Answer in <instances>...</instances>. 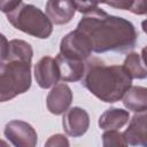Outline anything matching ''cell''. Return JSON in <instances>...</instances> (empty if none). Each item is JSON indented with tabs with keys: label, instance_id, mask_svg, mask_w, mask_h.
I'll use <instances>...</instances> for the list:
<instances>
[{
	"label": "cell",
	"instance_id": "1",
	"mask_svg": "<svg viewBox=\"0 0 147 147\" xmlns=\"http://www.w3.org/2000/svg\"><path fill=\"white\" fill-rule=\"evenodd\" d=\"M77 30L87 38L94 53L129 52L134 48L138 38L130 21L109 15L101 8L84 15Z\"/></svg>",
	"mask_w": 147,
	"mask_h": 147
},
{
	"label": "cell",
	"instance_id": "2",
	"mask_svg": "<svg viewBox=\"0 0 147 147\" xmlns=\"http://www.w3.org/2000/svg\"><path fill=\"white\" fill-rule=\"evenodd\" d=\"M33 51L24 40L7 41L1 36V65H0V100H11L25 93L31 86V60Z\"/></svg>",
	"mask_w": 147,
	"mask_h": 147
},
{
	"label": "cell",
	"instance_id": "3",
	"mask_svg": "<svg viewBox=\"0 0 147 147\" xmlns=\"http://www.w3.org/2000/svg\"><path fill=\"white\" fill-rule=\"evenodd\" d=\"M132 78L123 65H107L98 59L86 62L82 85L103 102L114 103L129 91Z\"/></svg>",
	"mask_w": 147,
	"mask_h": 147
},
{
	"label": "cell",
	"instance_id": "4",
	"mask_svg": "<svg viewBox=\"0 0 147 147\" xmlns=\"http://www.w3.org/2000/svg\"><path fill=\"white\" fill-rule=\"evenodd\" d=\"M8 22L17 30L39 39H47L53 32L48 16L38 7L22 2L13 11L6 14Z\"/></svg>",
	"mask_w": 147,
	"mask_h": 147
},
{
	"label": "cell",
	"instance_id": "5",
	"mask_svg": "<svg viewBox=\"0 0 147 147\" xmlns=\"http://www.w3.org/2000/svg\"><path fill=\"white\" fill-rule=\"evenodd\" d=\"M92 53V47L87 38L77 29L65 34L60 44V53L63 57L85 62Z\"/></svg>",
	"mask_w": 147,
	"mask_h": 147
},
{
	"label": "cell",
	"instance_id": "6",
	"mask_svg": "<svg viewBox=\"0 0 147 147\" xmlns=\"http://www.w3.org/2000/svg\"><path fill=\"white\" fill-rule=\"evenodd\" d=\"M5 136L15 147H36L38 141L37 132L32 125L20 119L6 124Z\"/></svg>",
	"mask_w": 147,
	"mask_h": 147
},
{
	"label": "cell",
	"instance_id": "7",
	"mask_svg": "<svg viewBox=\"0 0 147 147\" xmlns=\"http://www.w3.org/2000/svg\"><path fill=\"white\" fill-rule=\"evenodd\" d=\"M63 130L74 138L82 137L86 133L90 126V116L86 110L79 107H72L63 116Z\"/></svg>",
	"mask_w": 147,
	"mask_h": 147
},
{
	"label": "cell",
	"instance_id": "8",
	"mask_svg": "<svg viewBox=\"0 0 147 147\" xmlns=\"http://www.w3.org/2000/svg\"><path fill=\"white\" fill-rule=\"evenodd\" d=\"M34 78L41 88H49L61 79L55 59L51 56L41 57L34 65Z\"/></svg>",
	"mask_w": 147,
	"mask_h": 147
},
{
	"label": "cell",
	"instance_id": "9",
	"mask_svg": "<svg viewBox=\"0 0 147 147\" xmlns=\"http://www.w3.org/2000/svg\"><path fill=\"white\" fill-rule=\"evenodd\" d=\"M123 134L129 145L147 147V110L136 113Z\"/></svg>",
	"mask_w": 147,
	"mask_h": 147
},
{
	"label": "cell",
	"instance_id": "10",
	"mask_svg": "<svg viewBox=\"0 0 147 147\" xmlns=\"http://www.w3.org/2000/svg\"><path fill=\"white\" fill-rule=\"evenodd\" d=\"M71 101L72 92L70 87L64 83H60L56 84L48 93L46 103L49 113L54 115H61L69 110L68 108L70 107Z\"/></svg>",
	"mask_w": 147,
	"mask_h": 147
},
{
	"label": "cell",
	"instance_id": "11",
	"mask_svg": "<svg viewBox=\"0 0 147 147\" xmlns=\"http://www.w3.org/2000/svg\"><path fill=\"white\" fill-rule=\"evenodd\" d=\"M76 11L74 1H47L46 2V15L52 23L62 25L69 23Z\"/></svg>",
	"mask_w": 147,
	"mask_h": 147
},
{
	"label": "cell",
	"instance_id": "12",
	"mask_svg": "<svg viewBox=\"0 0 147 147\" xmlns=\"http://www.w3.org/2000/svg\"><path fill=\"white\" fill-rule=\"evenodd\" d=\"M55 61L59 67L61 80L65 82H78L84 78L86 71V63L82 61H74L67 57H63L61 54H57Z\"/></svg>",
	"mask_w": 147,
	"mask_h": 147
},
{
	"label": "cell",
	"instance_id": "13",
	"mask_svg": "<svg viewBox=\"0 0 147 147\" xmlns=\"http://www.w3.org/2000/svg\"><path fill=\"white\" fill-rule=\"evenodd\" d=\"M130 115L127 110L121 108H109L99 117V126L102 130L111 131L124 126L129 122Z\"/></svg>",
	"mask_w": 147,
	"mask_h": 147
},
{
	"label": "cell",
	"instance_id": "14",
	"mask_svg": "<svg viewBox=\"0 0 147 147\" xmlns=\"http://www.w3.org/2000/svg\"><path fill=\"white\" fill-rule=\"evenodd\" d=\"M123 105L134 113L147 110V87L131 86L123 96Z\"/></svg>",
	"mask_w": 147,
	"mask_h": 147
},
{
	"label": "cell",
	"instance_id": "15",
	"mask_svg": "<svg viewBox=\"0 0 147 147\" xmlns=\"http://www.w3.org/2000/svg\"><path fill=\"white\" fill-rule=\"evenodd\" d=\"M123 67L126 69V71L129 72L132 79L133 78L136 79L147 78V68L141 60V55L136 52H132L126 55Z\"/></svg>",
	"mask_w": 147,
	"mask_h": 147
},
{
	"label": "cell",
	"instance_id": "16",
	"mask_svg": "<svg viewBox=\"0 0 147 147\" xmlns=\"http://www.w3.org/2000/svg\"><path fill=\"white\" fill-rule=\"evenodd\" d=\"M103 147H129V144L123 133L117 130L106 131L102 134Z\"/></svg>",
	"mask_w": 147,
	"mask_h": 147
},
{
	"label": "cell",
	"instance_id": "17",
	"mask_svg": "<svg viewBox=\"0 0 147 147\" xmlns=\"http://www.w3.org/2000/svg\"><path fill=\"white\" fill-rule=\"evenodd\" d=\"M44 147H70V144L67 137L57 133V134L51 136L45 142Z\"/></svg>",
	"mask_w": 147,
	"mask_h": 147
},
{
	"label": "cell",
	"instance_id": "18",
	"mask_svg": "<svg viewBox=\"0 0 147 147\" xmlns=\"http://www.w3.org/2000/svg\"><path fill=\"white\" fill-rule=\"evenodd\" d=\"M75 2V6H76V9L80 13H83L84 15L86 14H90V13H93L95 11L96 9H99V3L98 2H86V1H74Z\"/></svg>",
	"mask_w": 147,
	"mask_h": 147
},
{
	"label": "cell",
	"instance_id": "19",
	"mask_svg": "<svg viewBox=\"0 0 147 147\" xmlns=\"http://www.w3.org/2000/svg\"><path fill=\"white\" fill-rule=\"evenodd\" d=\"M129 10L137 15H147V0L132 1Z\"/></svg>",
	"mask_w": 147,
	"mask_h": 147
},
{
	"label": "cell",
	"instance_id": "20",
	"mask_svg": "<svg viewBox=\"0 0 147 147\" xmlns=\"http://www.w3.org/2000/svg\"><path fill=\"white\" fill-rule=\"evenodd\" d=\"M22 3V1H1L0 2V8L5 14H8L10 11H13L15 8H17Z\"/></svg>",
	"mask_w": 147,
	"mask_h": 147
},
{
	"label": "cell",
	"instance_id": "21",
	"mask_svg": "<svg viewBox=\"0 0 147 147\" xmlns=\"http://www.w3.org/2000/svg\"><path fill=\"white\" fill-rule=\"evenodd\" d=\"M105 3H106V5H108V6H111V7L118 8V9L129 10V9H130V7H131L132 1H127V0H124V1H106Z\"/></svg>",
	"mask_w": 147,
	"mask_h": 147
},
{
	"label": "cell",
	"instance_id": "22",
	"mask_svg": "<svg viewBox=\"0 0 147 147\" xmlns=\"http://www.w3.org/2000/svg\"><path fill=\"white\" fill-rule=\"evenodd\" d=\"M141 60H142V62H144V64L146 65V68H147V46H145L144 48H142V51H141Z\"/></svg>",
	"mask_w": 147,
	"mask_h": 147
},
{
	"label": "cell",
	"instance_id": "23",
	"mask_svg": "<svg viewBox=\"0 0 147 147\" xmlns=\"http://www.w3.org/2000/svg\"><path fill=\"white\" fill-rule=\"evenodd\" d=\"M141 28H142L144 32H145V33H147V18H146V20H144V21L141 22Z\"/></svg>",
	"mask_w": 147,
	"mask_h": 147
},
{
	"label": "cell",
	"instance_id": "24",
	"mask_svg": "<svg viewBox=\"0 0 147 147\" xmlns=\"http://www.w3.org/2000/svg\"><path fill=\"white\" fill-rule=\"evenodd\" d=\"M1 147H9V146L7 145V142H6L5 140H2V141H1Z\"/></svg>",
	"mask_w": 147,
	"mask_h": 147
}]
</instances>
